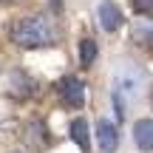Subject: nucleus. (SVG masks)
<instances>
[{
  "mask_svg": "<svg viewBox=\"0 0 153 153\" xmlns=\"http://www.w3.org/2000/svg\"><path fill=\"white\" fill-rule=\"evenodd\" d=\"M9 40L17 48H48L57 43V26L48 14H20L9 26Z\"/></svg>",
  "mask_w": 153,
  "mask_h": 153,
  "instance_id": "nucleus-1",
  "label": "nucleus"
},
{
  "mask_svg": "<svg viewBox=\"0 0 153 153\" xmlns=\"http://www.w3.org/2000/svg\"><path fill=\"white\" fill-rule=\"evenodd\" d=\"M57 94H60L65 108H82V105H85V82H82L79 76H74V74L62 76V79L57 82Z\"/></svg>",
  "mask_w": 153,
  "mask_h": 153,
  "instance_id": "nucleus-2",
  "label": "nucleus"
},
{
  "mask_svg": "<svg viewBox=\"0 0 153 153\" xmlns=\"http://www.w3.org/2000/svg\"><path fill=\"white\" fill-rule=\"evenodd\" d=\"M97 14H99V23H102V31H108V34L119 31L122 23H125V14H122V9L114 3V0H102L99 9H97Z\"/></svg>",
  "mask_w": 153,
  "mask_h": 153,
  "instance_id": "nucleus-3",
  "label": "nucleus"
},
{
  "mask_svg": "<svg viewBox=\"0 0 153 153\" xmlns=\"http://www.w3.org/2000/svg\"><path fill=\"white\" fill-rule=\"evenodd\" d=\"M97 142H99L102 153H116V148H119V131H116V125L111 119L97 122Z\"/></svg>",
  "mask_w": 153,
  "mask_h": 153,
  "instance_id": "nucleus-4",
  "label": "nucleus"
},
{
  "mask_svg": "<svg viewBox=\"0 0 153 153\" xmlns=\"http://www.w3.org/2000/svg\"><path fill=\"white\" fill-rule=\"evenodd\" d=\"M9 91L14 94L17 99H31L34 94H37V82H34L31 74L14 71V74H11V79H9Z\"/></svg>",
  "mask_w": 153,
  "mask_h": 153,
  "instance_id": "nucleus-5",
  "label": "nucleus"
},
{
  "mask_svg": "<svg viewBox=\"0 0 153 153\" xmlns=\"http://www.w3.org/2000/svg\"><path fill=\"white\" fill-rule=\"evenodd\" d=\"M68 136H71V142L79 150H88V148H91V128H88V119H82V116H79V119H71Z\"/></svg>",
  "mask_w": 153,
  "mask_h": 153,
  "instance_id": "nucleus-6",
  "label": "nucleus"
},
{
  "mask_svg": "<svg viewBox=\"0 0 153 153\" xmlns=\"http://www.w3.org/2000/svg\"><path fill=\"white\" fill-rule=\"evenodd\" d=\"M133 142L139 150H153V119H139L133 125Z\"/></svg>",
  "mask_w": 153,
  "mask_h": 153,
  "instance_id": "nucleus-7",
  "label": "nucleus"
},
{
  "mask_svg": "<svg viewBox=\"0 0 153 153\" xmlns=\"http://www.w3.org/2000/svg\"><path fill=\"white\" fill-rule=\"evenodd\" d=\"M133 43L142 51H153V20L136 23V28H133Z\"/></svg>",
  "mask_w": 153,
  "mask_h": 153,
  "instance_id": "nucleus-8",
  "label": "nucleus"
},
{
  "mask_svg": "<svg viewBox=\"0 0 153 153\" xmlns=\"http://www.w3.org/2000/svg\"><path fill=\"white\" fill-rule=\"evenodd\" d=\"M97 54H99L97 43H94L91 37H82V40H79V65H82V68L94 65V60H97Z\"/></svg>",
  "mask_w": 153,
  "mask_h": 153,
  "instance_id": "nucleus-9",
  "label": "nucleus"
},
{
  "mask_svg": "<svg viewBox=\"0 0 153 153\" xmlns=\"http://www.w3.org/2000/svg\"><path fill=\"white\" fill-rule=\"evenodd\" d=\"M131 6L139 11V14H150L153 11V0H131Z\"/></svg>",
  "mask_w": 153,
  "mask_h": 153,
  "instance_id": "nucleus-10",
  "label": "nucleus"
},
{
  "mask_svg": "<svg viewBox=\"0 0 153 153\" xmlns=\"http://www.w3.org/2000/svg\"><path fill=\"white\" fill-rule=\"evenodd\" d=\"M0 3H17V0H0Z\"/></svg>",
  "mask_w": 153,
  "mask_h": 153,
  "instance_id": "nucleus-11",
  "label": "nucleus"
},
{
  "mask_svg": "<svg viewBox=\"0 0 153 153\" xmlns=\"http://www.w3.org/2000/svg\"><path fill=\"white\" fill-rule=\"evenodd\" d=\"M0 68H3V57H0Z\"/></svg>",
  "mask_w": 153,
  "mask_h": 153,
  "instance_id": "nucleus-12",
  "label": "nucleus"
}]
</instances>
